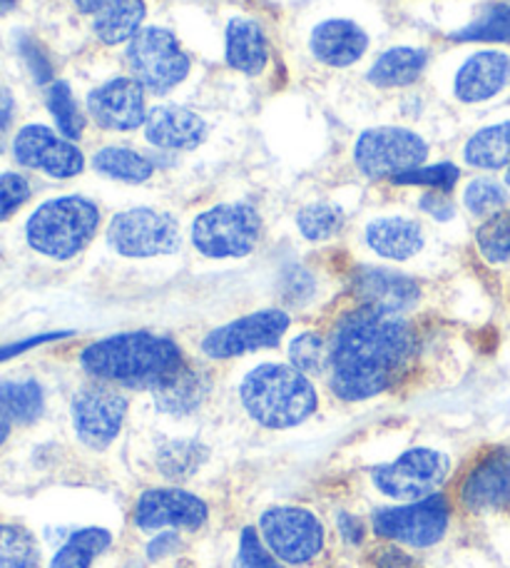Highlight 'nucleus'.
<instances>
[{"mask_svg":"<svg viewBox=\"0 0 510 568\" xmlns=\"http://www.w3.org/2000/svg\"><path fill=\"white\" fill-rule=\"evenodd\" d=\"M202 446L197 444H190V442H180V444H172L170 449H165V454H162V471H165L167 476H187L192 474L200 466V454Z\"/></svg>","mask_w":510,"mask_h":568,"instance_id":"41","label":"nucleus"},{"mask_svg":"<svg viewBox=\"0 0 510 568\" xmlns=\"http://www.w3.org/2000/svg\"><path fill=\"white\" fill-rule=\"evenodd\" d=\"M463 205L473 217H491L496 212L506 210L508 205V187L506 182L493 178H476L468 182L463 192Z\"/></svg>","mask_w":510,"mask_h":568,"instance_id":"35","label":"nucleus"},{"mask_svg":"<svg viewBox=\"0 0 510 568\" xmlns=\"http://www.w3.org/2000/svg\"><path fill=\"white\" fill-rule=\"evenodd\" d=\"M262 220L252 205H217L192 222V245L204 257H244L257 247Z\"/></svg>","mask_w":510,"mask_h":568,"instance_id":"5","label":"nucleus"},{"mask_svg":"<svg viewBox=\"0 0 510 568\" xmlns=\"http://www.w3.org/2000/svg\"><path fill=\"white\" fill-rule=\"evenodd\" d=\"M379 568H418L411 556H406L399 549H386L379 554Z\"/></svg>","mask_w":510,"mask_h":568,"instance_id":"48","label":"nucleus"},{"mask_svg":"<svg viewBox=\"0 0 510 568\" xmlns=\"http://www.w3.org/2000/svg\"><path fill=\"white\" fill-rule=\"evenodd\" d=\"M182 362L177 344L152 332L115 334L93 342L80 354L90 377L132 389H155Z\"/></svg>","mask_w":510,"mask_h":568,"instance_id":"2","label":"nucleus"},{"mask_svg":"<svg viewBox=\"0 0 510 568\" xmlns=\"http://www.w3.org/2000/svg\"><path fill=\"white\" fill-rule=\"evenodd\" d=\"M421 210L441 222L451 220L456 215V205L448 200V192H436V190L421 197Z\"/></svg>","mask_w":510,"mask_h":568,"instance_id":"43","label":"nucleus"},{"mask_svg":"<svg viewBox=\"0 0 510 568\" xmlns=\"http://www.w3.org/2000/svg\"><path fill=\"white\" fill-rule=\"evenodd\" d=\"M297 225L306 240L322 242L334 237L344 227V212L334 205H326V202H314V205H306L299 212Z\"/></svg>","mask_w":510,"mask_h":568,"instance_id":"36","label":"nucleus"},{"mask_svg":"<svg viewBox=\"0 0 510 568\" xmlns=\"http://www.w3.org/2000/svg\"><path fill=\"white\" fill-rule=\"evenodd\" d=\"M458 178H461V170H458L453 162H438V165H421L416 170H408L404 175H396L394 182L396 185H421L436 192H451Z\"/></svg>","mask_w":510,"mask_h":568,"instance_id":"38","label":"nucleus"},{"mask_svg":"<svg viewBox=\"0 0 510 568\" xmlns=\"http://www.w3.org/2000/svg\"><path fill=\"white\" fill-rule=\"evenodd\" d=\"M292 367H297L304 374H316L329 367V347L322 339V334L304 332L289 344Z\"/></svg>","mask_w":510,"mask_h":568,"instance_id":"37","label":"nucleus"},{"mask_svg":"<svg viewBox=\"0 0 510 568\" xmlns=\"http://www.w3.org/2000/svg\"><path fill=\"white\" fill-rule=\"evenodd\" d=\"M269 60L264 30L252 18H232L227 26V63L239 73L257 75Z\"/></svg>","mask_w":510,"mask_h":568,"instance_id":"23","label":"nucleus"},{"mask_svg":"<svg viewBox=\"0 0 510 568\" xmlns=\"http://www.w3.org/2000/svg\"><path fill=\"white\" fill-rule=\"evenodd\" d=\"M48 108L55 118L60 135L68 138V140H78L80 135H83L85 120H83V113H80V108L75 103L73 90H70L65 80H55V83L50 85Z\"/></svg>","mask_w":510,"mask_h":568,"instance_id":"34","label":"nucleus"},{"mask_svg":"<svg viewBox=\"0 0 510 568\" xmlns=\"http://www.w3.org/2000/svg\"><path fill=\"white\" fill-rule=\"evenodd\" d=\"M145 138L160 150H195L207 138V125L187 108L160 105L147 113Z\"/></svg>","mask_w":510,"mask_h":568,"instance_id":"21","label":"nucleus"},{"mask_svg":"<svg viewBox=\"0 0 510 568\" xmlns=\"http://www.w3.org/2000/svg\"><path fill=\"white\" fill-rule=\"evenodd\" d=\"M366 242L379 257L404 262L424 250V230L408 217H379L366 227Z\"/></svg>","mask_w":510,"mask_h":568,"instance_id":"22","label":"nucleus"},{"mask_svg":"<svg viewBox=\"0 0 510 568\" xmlns=\"http://www.w3.org/2000/svg\"><path fill=\"white\" fill-rule=\"evenodd\" d=\"M312 55L324 65L349 68L356 60H361L369 48V36L364 30L344 18L324 20L314 28L309 40Z\"/></svg>","mask_w":510,"mask_h":568,"instance_id":"20","label":"nucleus"},{"mask_svg":"<svg viewBox=\"0 0 510 568\" xmlns=\"http://www.w3.org/2000/svg\"><path fill=\"white\" fill-rule=\"evenodd\" d=\"M510 85V55L501 50H481L458 68L453 95L461 103H486Z\"/></svg>","mask_w":510,"mask_h":568,"instance_id":"18","label":"nucleus"},{"mask_svg":"<svg viewBox=\"0 0 510 568\" xmlns=\"http://www.w3.org/2000/svg\"><path fill=\"white\" fill-rule=\"evenodd\" d=\"M506 187H508V190H510V168H508V170H506Z\"/></svg>","mask_w":510,"mask_h":568,"instance_id":"53","label":"nucleus"},{"mask_svg":"<svg viewBox=\"0 0 510 568\" xmlns=\"http://www.w3.org/2000/svg\"><path fill=\"white\" fill-rule=\"evenodd\" d=\"M448 529V504L443 496H428L408 506H389L374 514V531L396 544L426 549L443 539Z\"/></svg>","mask_w":510,"mask_h":568,"instance_id":"11","label":"nucleus"},{"mask_svg":"<svg viewBox=\"0 0 510 568\" xmlns=\"http://www.w3.org/2000/svg\"><path fill=\"white\" fill-rule=\"evenodd\" d=\"M416 354L411 324L399 314L361 307L336 324L329 382L336 397L364 402L391 389Z\"/></svg>","mask_w":510,"mask_h":568,"instance_id":"1","label":"nucleus"},{"mask_svg":"<svg viewBox=\"0 0 510 568\" xmlns=\"http://www.w3.org/2000/svg\"><path fill=\"white\" fill-rule=\"evenodd\" d=\"M354 292L356 297L364 302V307H374L391 314L411 310L418 302V294H421L418 292V284L411 277L381 267L359 270V275L354 277Z\"/></svg>","mask_w":510,"mask_h":568,"instance_id":"19","label":"nucleus"},{"mask_svg":"<svg viewBox=\"0 0 510 568\" xmlns=\"http://www.w3.org/2000/svg\"><path fill=\"white\" fill-rule=\"evenodd\" d=\"M312 275L309 272H304L302 267H292L287 275H284V292H287V300L289 302H304L309 297L312 292L302 290V282H309Z\"/></svg>","mask_w":510,"mask_h":568,"instance_id":"44","label":"nucleus"},{"mask_svg":"<svg viewBox=\"0 0 510 568\" xmlns=\"http://www.w3.org/2000/svg\"><path fill=\"white\" fill-rule=\"evenodd\" d=\"M13 155L23 168L40 170L55 180L75 178L85 168L83 152L73 140L55 135L45 125H26L13 142Z\"/></svg>","mask_w":510,"mask_h":568,"instance_id":"13","label":"nucleus"},{"mask_svg":"<svg viewBox=\"0 0 510 568\" xmlns=\"http://www.w3.org/2000/svg\"><path fill=\"white\" fill-rule=\"evenodd\" d=\"M93 168L100 175L122 182H145L155 172V165L130 148H102L95 152Z\"/></svg>","mask_w":510,"mask_h":568,"instance_id":"28","label":"nucleus"},{"mask_svg":"<svg viewBox=\"0 0 510 568\" xmlns=\"http://www.w3.org/2000/svg\"><path fill=\"white\" fill-rule=\"evenodd\" d=\"M128 65L132 78L150 93H170L190 73V58L170 30L145 28L130 40Z\"/></svg>","mask_w":510,"mask_h":568,"instance_id":"6","label":"nucleus"},{"mask_svg":"<svg viewBox=\"0 0 510 568\" xmlns=\"http://www.w3.org/2000/svg\"><path fill=\"white\" fill-rule=\"evenodd\" d=\"M0 568H40L38 544L23 526L0 524Z\"/></svg>","mask_w":510,"mask_h":568,"instance_id":"32","label":"nucleus"},{"mask_svg":"<svg viewBox=\"0 0 510 568\" xmlns=\"http://www.w3.org/2000/svg\"><path fill=\"white\" fill-rule=\"evenodd\" d=\"M110 247L122 257H157L180 250V225L167 212L135 207L112 217Z\"/></svg>","mask_w":510,"mask_h":568,"instance_id":"8","label":"nucleus"},{"mask_svg":"<svg viewBox=\"0 0 510 568\" xmlns=\"http://www.w3.org/2000/svg\"><path fill=\"white\" fill-rule=\"evenodd\" d=\"M242 404L249 417L267 429H289L316 412L314 384L287 364H262L242 382Z\"/></svg>","mask_w":510,"mask_h":568,"instance_id":"3","label":"nucleus"},{"mask_svg":"<svg viewBox=\"0 0 510 568\" xmlns=\"http://www.w3.org/2000/svg\"><path fill=\"white\" fill-rule=\"evenodd\" d=\"M451 462L434 449H411L399 459L374 469V484L381 494L399 501H421L446 481Z\"/></svg>","mask_w":510,"mask_h":568,"instance_id":"10","label":"nucleus"},{"mask_svg":"<svg viewBox=\"0 0 510 568\" xmlns=\"http://www.w3.org/2000/svg\"><path fill=\"white\" fill-rule=\"evenodd\" d=\"M43 412V389L38 382H0V414L13 424H30Z\"/></svg>","mask_w":510,"mask_h":568,"instance_id":"29","label":"nucleus"},{"mask_svg":"<svg viewBox=\"0 0 510 568\" xmlns=\"http://www.w3.org/2000/svg\"><path fill=\"white\" fill-rule=\"evenodd\" d=\"M339 526H341V536L349 544L361 541V524L354 519L349 514H339Z\"/></svg>","mask_w":510,"mask_h":568,"instance_id":"49","label":"nucleus"},{"mask_svg":"<svg viewBox=\"0 0 510 568\" xmlns=\"http://www.w3.org/2000/svg\"><path fill=\"white\" fill-rule=\"evenodd\" d=\"M88 110L100 128L128 133L147 120L145 88L135 78H112L90 93Z\"/></svg>","mask_w":510,"mask_h":568,"instance_id":"16","label":"nucleus"},{"mask_svg":"<svg viewBox=\"0 0 510 568\" xmlns=\"http://www.w3.org/2000/svg\"><path fill=\"white\" fill-rule=\"evenodd\" d=\"M20 55H23L28 70L33 73L35 83L45 85V83H50V80H53V65H50L45 50L40 48L35 40H30V38L20 40Z\"/></svg>","mask_w":510,"mask_h":568,"instance_id":"42","label":"nucleus"},{"mask_svg":"<svg viewBox=\"0 0 510 568\" xmlns=\"http://www.w3.org/2000/svg\"><path fill=\"white\" fill-rule=\"evenodd\" d=\"M110 541H112L110 531L98 529V526L75 531L63 544V549L55 554V559H53V564H50V568H90L95 561V556L105 551Z\"/></svg>","mask_w":510,"mask_h":568,"instance_id":"31","label":"nucleus"},{"mask_svg":"<svg viewBox=\"0 0 510 568\" xmlns=\"http://www.w3.org/2000/svg\"><path fill=\"white\" fill-rule=\"evenodd\" d=\"M478 252L491 262V265H508L510 262V210H501L486 217V222L476 232Z\"/></svg>","mask_w":510,"mask_h":568,"instance_id":"33","label":"nucleus"},{"mask_svg":"<svg viewBox=\"0 0 510 568\" xmlns=\"http://www.w3.org/2000/svg\"><path fill=\"white\" fill-rule=\"evenodd\" d=\"M128 414V399L118 389L88 387L73 399V424L80 442L105 449L120 434L122 419Z\"/></svg>","mask_w":510,"mask_h":568,"instance_id":"14","label":"nucleus"},{"mask_svg":"<svg viewBox=\"0 0 510 568\" xmlns=\"http://www.w3.org/2000/svg\"><path fill=\"white\" fill-rule=\"evenodd\" d=\"M451 40L458 43H510V6L491 3L466 28L456 30Z\"/></svg>","mask_w":510,"mask_h":568,"instance_id":"30","label":"nucleus"},{"mask_svg":"<svg viewBox=\"0 0 510 568\" xmlns=\"http://www.w3.org/2000/svg\"><path fill=\"white\" fill-rule=\"evenodd\" d=\"M28 200L30 182L23 175H18V172H6V175H0V222L16 215Z\"/></svg>","mask_w":510,"mask_h":568,"instance_id":"40","label":"nucleus"},{"mask_svg":"<svg viewBox=\"0 0 510 568\" xmlns=\"http://www.w3.org/2000/svg\"><path fill=\"white\" fill-rule=\"evenodd\" d=\"M18 3V0H0V10H10Z\"/></svg>","mask_w":510,"mask_h":568,"instance_id":"52","label":"nucleus"},{"mask_svg":"<svg viewBox=\"0 0 510 568\" xmlns=\"http://www.w3.org/2000/svg\"><path fill=\"white\" fill-rule=\"evenodd\" d=\"M239 568H282L277 556L269 551V546L259 539V534L254 529H244L239 539Z\"/></svg>","mask_w":510,"mask_h":568,"instance_id":"39","label":"nucleus"},{"mask_svg":"<svg viewBox=\"0 0 510 568\" xmlns=\"http://www.w3.org/2000/svg\"><path fill=\"white\" fill-rule=\"evenodd\" d=\"M73 3L78 6L80 13H100L102 8H105L108 0H73Z\"/></svg>","mask_w":510,"mask_h":568,"instance_id":"50","label":"nucleus"},{"mask_svg":"<svg viewBox=\"0 0 510 568\" xmlns=\"http://www.w3.org/2000/svg\"><path fill=\"white\" fill-rule=\"evenodd\" d=\"M287 329V312L262 310L210 332L202 342V352L212 359H232L239 357V354L274 347Z\"/></svg>","mask_w":510,"mask_h":568,"instance_id":"12","label":"nucleus"},{"mask_svg":"<svg viewBox=\"0 0 510 568\" xmlns=\"http://www.w3.org/2000/svg\"><path fill=\"white\" fill-rule=\"evenodd\" d=\"M428 53L421 48H391L369 70V83L376 88H406L416 83L426 70Z\"/></svg>","mask_w":510,"mask_h":568,"instance_id":"25","label":"nucleus"},{"mask_svg":"<svg viewBox=\"0 0 510 568\" xmlns=\"http://www.w3.org/2000/svg\"><path fill=\"white\" fill-rule=\"evenodd\" d=\"M100 210L80 195L55 197L40 205L26 225L28 245L53 260H70L95 237Z\"/></svg>","mask_w":510,"mask_h":568,"instance_id":"4","label":"nucleus"},{"mask_svg":"<svg viewBox=\"0 0 510 568\" xmlns=\"http://www.w3.org/2000/svg\"><path fill=\"white\" fill-rule=\"evenodd\" d=\"M461 501L468 511L510 509V449H493L478 462L461 486Z\"/></svg>","mask_w":510,"mask_h":568,"instance_id":"17","label":"nucleus"},{"mask_svg":"<svg viewBox=\"0 0 510 568\" xmlns=\"http://www.w3.org/2000/svg\"><path fill=\"white\" fill-rule=\"evenodd\" d=\"M180 546V539H177V534H160L155 541L150 544V559H162V556H167V554H172Z\"/></svg>","mask_w":510,"mask_h":568,"instance_id":"47","label":"nucleus"},{"mask_svg":"<svg viewBox=\"0 0 510 568\" xmlns=\"http://www.w3.org/2000/svg\"><path fill=\"white\" fill-rule=\"evenodd\" d=\"M259 531L269 551L284 564H309L324 549L322 521L299 506H277L264 511Z\"/></svg>","mask_w":510,"mask_h":568,"instance_id":"9","label":"nucleus"},{"mask_svg":"<svg viewBox=\"0 0 510 568\" xmlns=\"http://www.w3.org/2000/svg\"><path fill=\"white\" fill-rule=\"evenodd\" d=\"M60 337H65V334H43V337H33V339H23V342L8 344V347H0V362H6L10 357H18V354H23L28 349L38 347V344L50 342V339H60Z\"/></svg>","mask_w":510,"mask_h":568,"instance_id":"45","label":"nucleus"},{"mask_svg":"<svg viewBox=\"0 0 510 568\" xmlns=\"http://www.w3.org/2000/svg\"><path fill=\"white\" fill-rule=\"evenodd\" d=\"M145 13V0H108L95 16V33L105 45L128 43L140 33Z\"/></svg>","mask_w":510,"mask_h":568,"instance_id":"26","label":"nucleus"},{"mask_svg":"<svg viewBox=\"0 0 510 568\" xmlns=\"http://www.w3.org/2000/svg\"><path fill=\"white\" fill-rule=\"evenodd\" d=\"M428 145L406 128H374L361 133L354 145V162L366 178L381 180L404 175L424 165Z\"/></svg>","mask_w":510,"mask_h":568,"instance_id":"7","label":"nucleus"},{"mask_svg":"<svg viewBox=\"0 0 510 568\" xmlns=\"http://www.w3.org/2000/svg\"><path fill=\"white\" fill-rule=\"evenodd\" d=\"M13 95H10V90L0 85V150H3V142L8 135V128L13 123Z\"/></svg>","mask_w":510,"mask_h":568,"instance_id":"46","label":"nucleus"},{"mask_svg":"<svg viewBox=\"0 0 510 568\" xmlns=\"http://www.w3.org/2000/svg\"><path fill=\"white\" fill-rule=\"evenodd\" d=\"M463 158L478 170H508L510 168V120L478 130L466 142Z\"/></svg>","mask_w":510,"mask_h":568,"instance_id":"27","label":"nucleus"},{"mask_svg":"<svg viewBox=\"0 0 510 568\" xmlns=\"http://www.w3.org/2000/svg\"><path fill=\"white\" fill-rule=\"evenodd\" d=\"M204 392H207V382L187 362H182L165 382L152 389L157 407L167 414L195 412L204 399Z\"/></svg>","mask_w":510,"mask_h":568,"instance_id":"24","label":"nucleus"},{"mask_svg":"<svg viewBox=\"0 0 510 568\" xmlns=\"http://www.w3.org/2000/svg\"><path fill=\"white\" fill-rule=\"evenodd\" d=\"M8 434H10V422L3 417V414H0V444L8 439Z\"/></svg>","mask_w":510,"mask_h":568,"instance_id":"51","label":"nucleus"},{"mask_svg":"<svg viewBox=\"0 0 510 568\" xmlns=\"http://www.w3.org/2000/svg\"><path fill=\"white\" fill-rule=\"evenodd\" d=\"M207 521V504L185 489H147L135 506V526L142 531L197 529Z\"/></svg>","mask_w":510,"mask_h":568,"instance_id":"15","label":"nucleus"}]
</instances>
